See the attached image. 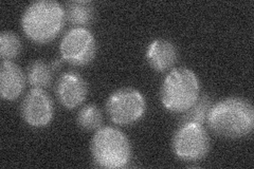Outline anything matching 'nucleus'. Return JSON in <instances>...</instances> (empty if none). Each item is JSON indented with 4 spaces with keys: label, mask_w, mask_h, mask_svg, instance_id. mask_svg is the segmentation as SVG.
<instances>
[{
    "label": "nucleus",
    "mask_w": 254,
    "mask_h": 169,
    "mask_svg": "<svg viewBox=\"0 0 254 169\" xmlns=\"http://www.w3.org/2000/svg\"><path fill=\"white\" fill-rule=\"evenodd\" d=\"M206 124L218 136L243 139L254 129V108L242 98H228L212 105Z\"/></svg>",
    "instance_id": "f257e3e1"
},
{
    "label": "nucleus",
    "mask_w": 254,
    "mask_h": 169,
    "mask_svg": "<svg viewBox=\"0 0 254 169\" xmlns=\"http://www.w3.org/2000/svg\"><path fill=\"white\" fill-rule=\"evenodd\" d=\"M20 22L22 32L31 42L49 44L65 27V7L53 0H38L27 6Z\"/></svg>",
    "instance_id": "f03ea898"
},
{
    "label": "nucleus",
    "mask_w": 254,
    "mask_h": 169,
    "mask_svg": "<svg viewBox=\"0 0 254 169\" xmlns=\"http://www.w3.org/2000/svg\"><path fill=\"white\" fill-rule=\"evenodd\" d=\"M200 96V83L195 72L189 68H176L164 78L160 100L163 107L173 113H184Z\"/></svg>",
    "instance_id": "7ed1b4c3"
},
{
    "label": "nucleus",
    "mask_w": 254,
    "mask_h": 169,
    "mask_svg": "<svg viewBox=\"0 0 254 169\" xmlns=\"http://www.w3.org/2000/svg\"><path fill=\"white\" fill-rule=\"evenodd\" d=\"M93 163L107 169H118L129 164L132 150L127 135L114 127H102L95 131L90 143Z\"/></svg>",
    "instance_id": "20e7f679"
},
{
    "label": "nucleus",
    "mask_w": 254,
    "mask_h": 169,
    "mask_svg": "<svg viewBox=\"0 0 254 169\" xmlns=\"http://www.w3.org/2000/svg\"><path fill=\"white\" fill-rule=\"evenodd\" d=\"M146 101L134 88L124 87L114 91L106 102V112L116 125L126 126L139 122L145 114Z\"/></svg>",
    "instance_id": "39448f33"
},
{
    "label": "nucleus",
    "mask_w": 254,
    "mask_h": 169,
    "mask_svg": "<svg viewBox=\"0 0 254 169\" xmlns=\"http://www.w3.org/2000/svg\"><path fill=\"white\" fill-rule=\"evenodd\" d=\"M172 148L178 159L186 162H197L209 154V134L200 124H180L174 133Z\"/></svg>",
    "instance_id": "423d86ee"
},
{
    "label": "nucleus",
    "mask_w": 254,
    "mask_h": 169,
    "mask_svg": "<svg viewBox=\"0 0 254 169\" xmlns=\"http://www.w3.org/2000/svg\"><path fill=\"white\" fill-rule=\"evenodd\" d=\"M62 58L72 66L90 63L97 54V40L86 28H72L63 36L60 45Z\"/></svg>",
    "instance_id": "0eeeda50"
},
{
    "label": "nucleus",
    "mask_w": 254,
    "mask_h": 169,
    "mask_svg": "<svg viewBox=\"0 0 254 169\" xmlns=\"http://www.w3.org/2000/svg\"><path fill=\"white\" fill-rule=\"evenodd\" d=\"M21 117L33 128H44L49 125L54 116V104L44 89L32 88L22 100Z\"/></svg>",
    "instance_id": "6e6552de"
},
{
    "label": "nucleus",
    "mask_w": 254,
    "mask_h": 169,
    "mask_svg": "<svg viewBox=\"0 0 254 169\" xmlns=\"http://www.w3.org/2000/svg\"><path fill=\"white\" fill-rule=\"evenodd\" d=\"M55 93L64 107L70 110L75 109L86 101L88 95V85L77 72H65L58 79Z\"/></svg>",
    "instance_id": "1a4fd4ad"
},
{
    "label": "nucleus",
    "mask_w": 254,
    "mask_h": 169,
    "mask_svg": "<svg viewBox=\"0 0 254 169\" xmlns=\"http://www.w3.org/2000/svg\"><path fill=\"white\" fill-rule=\"evenodd\" d=\"M26 87V76L19 66L11 60H2L0 65V95L5 101H15Z\"/></svg>",
    "instance_id": "9d476101"
},
{
    "label": "nucleus",
    "mask_w": 254,
    "mask_h": 169,
    "mask_svg": "<svg viewBox=\"0 0 254 169\" xmlns=\"http://www.w3.org/2000/svg\"><path fill=\"white\" fill-rule=\"evenodd\" d=\"M146 59L153 70L165 72L177 62L178 50L171 40L157 38L147 47Z\"/></svg>",
    "instance_id": "9b49d317"
},
{
    "label": "nucleus",
    "mask_w": 254,
    "mask_h": 169,
    "mask_svg": "<svg viewBox=\"0 0 254 169\" xmlns=\"http://www.w3.org/2000/svg\"><path fill=\"white\" fill-rule=\"evenodd\" d=\"M66 20L75 28H85L89 26L95 18V7L91 1L74 0L66 3Z\"/></svg>",
    "instance_id": "f8f14e48"
},
{
    "label": "nucleus",
    "mask_w": 254,
    "mask_h": 169,
    "mask_svg": "<svg viewBox=\"0 0 254 169\" xmlns=\"http://www.w3.org/2000/svg\"><path fill=\"white\" fill-rule=\"evenodd\" d=\"M53 68L43 59H37L29 66L27 70V79L32 88L47 89L52 83Z\"/></svg>",
    "instance_id": "ddd939ff"
},
{
    "label": "nucleus",
    "mask_w": 254,
    "mask_h": 169,
    "mask_svg": "<svg viewBox=\"0 0 254 169\" xmlns=\"http://www.w3.org/2000/svg\"><path fill=\"white\" fill-rule=\"evenodd\" d=\"M212 101L208 95L204 94L199 96V99L180 116V124L187 123H195L203 125L206 123V117H208L209 111L212 107Z\"/></svg>",
    "instance_id": "4468645a"
},
{
    "label": "nucleus",
    "mask_w": 254,
    "mask_h": 169,
    "mask_svg": "<svg viewBox=\"0 0 254 169\" xmlns=\"http://www.w3.org/2000/svg\"><path fill=\"white\" fill-rule=\"evenodd\" d=\"M78 127L84 131H97L103 123V114L97 105L89 104L78 111L76 116Z\"/></svg>",
    "instance_id": "2eb2a0df"
},
{
    "label": "nucleus",
    "mask_w": 254,
    "mask_h": 169,
    "mask_svg": "<svg viewBox=\"0 0 254 169\" xmlns=\"http://www.w3.org/2000/svg\"><path fill=\"white\" fill-rule=\"evenodd\" d=\"M22 44L20 38L11 31L0 33V56L2 60H12L21 53Z\"/></svg>",
    "instance_id": "dca6fc26"
}]
</instances>
